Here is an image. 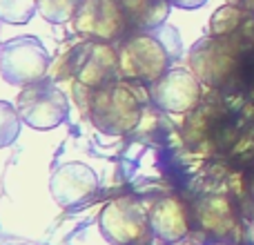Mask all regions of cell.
<instances>
[{"label": "cell", "instance_id": "obj_8", "mask_svg": "<svg viewBox=\"0 0 254 245\" xmlns=\"http://www.w3.org/2000/svg\"><path fill=\"white\" fill-rule=\"evenodd\" d=\"M101 234L112 245H147L152 239L149 216L131 198H114L98 214Z\"/></svg>", "mask_w": 254, "mask_h": 245}, {"label": "cell", "instance_id": "obj_1", "mask_svg": "<svg viewBox=\"0 0 254 245\" xmlns=\"http://www.w3.org/2000/svg\"><path fill=\"white\" fill-rule=\"evenodd\" d=\"M119 76V52L112 43L83 40L63 54V58L54 65L52 80H76V89H85L92 94L94 89L116 80Z\"/></svg>", "mask_w": 254, "mask_h": 245}, {"label": "cell", "instance_id": "obj_22", "mask_svg": "<svg viewBox=\"0 0 254 245\" xmlns=\"http://www.w3.org/2000/svg\"><path fill=\"white\" fill-rule=\"evenodd\" d=\"M147 245H149V243H147Z\"/></svg>", "mask_w": 254, "mask_h": 245}, {"label": "cell", "instance_id": "obj_13", "mask_svg": "<svg viewBox=\"0 0 254 245\" xmlns=\"http://www.w3.org/2000/svg\"><path fill=\"white\" fill-rule=\"evenodd\" d=\"M192 219L196 221L203 232L214 234V237H228L237 225L232 203L225 196H207L198 201L192 212Z\"/></svg>", "mask_w": 254, "mask_h": 245}, {"label": "cell", "instance_id": "obj_19", "mask_svg": "<svg viewBox=\"0 0 254 245\" xmlns=\"http://www.w3.org/2000/svg\"><path fill=\"white\" fill-rule=\"evenodd\" d=\"M228 4H234V7L243 9L248 13H254V0H225Z\"/></svg>", "mask_w": 254, "mask_h": 245}, {"label": "cell", "instance_id": "obj_20", "mask_svg": "<svg viewBox=\"0 0 254 245\" xmlns=\"http://www.w3.org/2000/svg\"><path fill=\"white\" fill-rule=\"evenodd\" d=\"M7 245H29V243H22V241H16V243H7Z\"/></svg>", "mask_w": 254, "mask_h": 245}, {"label": "cell", "instance_id": "obj_14", "mask_svg": "<svg viewBox=\"0 0 254 245\" xmlns=\"http://www.w3.org/2000/svg\"><path fill=\"white\" fill-rule=\"evenodd\" d=\"M131 31H152L170 16L167 0H119Z\"/></svg>", "mask_w": 254, "mask_h": 245}, {"label": "cell", "instance_id": "obj_18", "mask_svg": "<svg viewBox=\"0 0 254 245\" xmlns=\"http://www.w3.org/2000/svg\"><path fill=\"white\" fill-rule=\"evenodd\" d=\"M172 7H179V9H198L207 2V0H167Z\"/></svg>", "mask_w": 254, "mask_h": 245}, {"label": "cell", "instance_id": "obj_3", "mask_svg": "<svg viewBox=\"0 0 254 245\" xmlns=\"http://www.w3.org/2000/svg\"><path fill=\"white\" fill-rule=\"evenodd\" d=\"M170 69V54L156 36L147 31H134L121 40L119 76L131 83L154 85Z\"/></svg>", "mask_w": 254, "mask_h": 245}, {"label": "cell", "instance_id": "obj_21", "mask_svg": "<svg viewBox=\"0 0 254 245\" xmlns=\"http://www.w3.org/2000/svg\"><path fill=\"white\" fill-rule=\"evenodd\" d=\"M252 214H254V212H252Z\"/></svg>", "mask_w": 254, "mask_h": 245}, {"label": "cell", "instance_id": "obj_2", "mask_svg": "<svg viewBox=\"0 0 254 245\" xmlns=\"http://www.w3.org/2000/svg\"><path fill=\"white\" fill-rule=\"evenodd\" d=\"M85 112L98 131L107 136H125L138 127L143 105L129 85L112 80L89 94Z\"/></svg>", "mask_w": 254, "mask_h": 245}, {"label": "cell", "instance_id": "obj_5", "mask_svg": "<svg viewBox=\"0 0 254 245\" xmlns=\"http://www.w3.org/2000/svg\"><path fill=\"white\" fill-rule=\"evenodd\" d=\"M241 65V49L223 38H203L190 49V69L214 89L232 83Z\"/></svg>", "mask_w": 254, "mask_h": 245}, {"label": "cell", "instance_id": "obj_17", "mask_svg": "<svg viewBox=\"0 0 254 245\" xmlns=\"http://www.w3.org/2000/svg\"><path fill=\"white\" fill-rule=\"evenodd\" d=\"M20 114L11 103L0 101V147H7L20 134Z\"/></svg>", "mask_w": 254, "mask_h": 245}, {"label": "cell", "instance_id": "obj_6", "mask_svg": "<svg viewBox=\"0 0 254 245\" xmlns=\"http://www.w3.org/2000/svg\"><path fill=\"white\" fill-rule=\"evenodd\" d=\"M16 107L22 122L38 131L54 129L69 114V101L52 78H43L22 87Z\"/></svg>", "mask_w": 254, "mask_h": 245}, {"label": "cell", "instance_id": "obj_4", "mask_svg": "<svg viewBox=\"0 0 254 245\" xmlns=\"http://www.w3.org/2000/svg\"><path fill=\"white\" fill-rule=\"evenodd\" d=\"M49 54L34 36H18L0 45V74L9 85L27 87L47 76Z\"/></svg>", "mask_w": 254, "mask_h": 245}, {"label": "cell", "instance_id": "obj_7", "mask_svg": "<svg viewBox=\"0 0 254 245\" xmlns=\"http://www.w3.org/2000/svg\"><path fill=\"white\" fill-rule=\"evenodd\" d=\"M71 27L83 40L98 43H116L134 34L119 0H83Z\"/></svg>", "mask_w": 254, "mask_h": 245}, {"label": "cell", "instance_id": "obj_12", "mask_svg": "<svg viewBox=\"0 0 254 245\" xmlns=\"http://www.w3.org/2000/svg\"><path fill=\"white\" fill-rule=\"evenodd\" d=\"M254 27V13H248L243 9L234 7V4H221L210 18V36L214 38L230 40L232 45H237L239 49L248 47V43L252 40V36L248 34V29Z\"/></svg>", "mask_w": 254, "mask_h": 245}, {"label": "cell", "instance_id": "obj_11", "mask_svg": "<svg viewBox=\"0 0 254 245\" xmlns=\"http://www.w3.org/2000/svg\"><path fill=\"white\" fill-rule=\"evenodd\" d=\"M149 225L156 239L163 243H179L192 230V212L179 196H163L152 203L147 212Z\"/></svg>", "mask_w": 254, "mask_h": 245}, {"label": "cell", "instance_id": "obj_9", "mask_svg": "<svg viewBox=\"0 0 254 245\" xmlns=\"http://www.w3.org/2000/svg\"><path fill=\"white\" fill-rule=\"evenodd\" d=\"M152 98L156 107L170 114H190L203 98L201 80L192 69H167L152 85Z\"/></svg>", "mask_w": 254, "mask_h": 245}, {"label": "cell", "instance_id": "obj_15", "mask_svg": "<svg viewBox=\"0 0 254 245\" xmlns=\"http://www.w3.org/2000/svg\"><path fill=\"white\" fill-rule=\"evenodd\" d=\"M83 0H38V13L47 22L63 25V22L74 20Z\"/></svg>", "mask_w": 254, "mask_h": 245}, {"label": "cell", "instance_id": "obj_10", "mask_svg": "<svg viewBox=\"0 0 254 245\" xmlns=\"http://www.w3.org/2000/svg\"><path fill=\"white\" fill-rule=\"evenodd\" d=\"M98 189V176L85 163H65L49 179V192L61 207H78Z\"/></svg>", "mask_w": 254, "mask_h": 245}, {"label": "cell", "instance_id": "obj_16", "mask_svg": "<svg viewBox=\"0 0 254 245\" xmlns=\"http://www.w3.org/2000/svg\"><path fill=\"white\" fill-rule=\"evenodd\" d=\"M38 11V0H0V20L7 25H25Z\"/></svg>", "mask_w": 254, "mask_h": 245}]
</instances>
